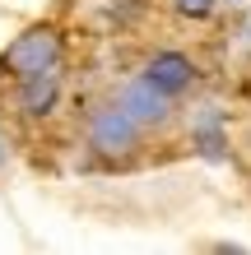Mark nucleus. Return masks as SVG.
<instances>
[{
    "mask_svg": "<svg viewBox=\"0 0 251 255\" xmlns=\"http://www.w3.org/2000/svg\"><path fill=\"white\" fill-rule=\"evenodd\" d=\"M116 102L135 116V121L144 126V130H163L168 121H172V102L177 98H168L163 88H154L149 79H130V84H121V93H116Z\"/></svg>",
    "mask_w": 251,
    "mask_h": 255,
    "instance_id": "obj_4",
    "label": "nucleus"
},
{
    "mask_svg": "<svg viewBox=\"0 0 251 255\" xmlns=\"http://www.w3.org/2000/svg\"><path fill=\"white\" fill-rule=\"evenodd\" d=\"M0 162H5V148H0Z\"/></svg>",
    "mask_w": 251,
    "mask_h": 255,
    "instance_id": "obj_7",
    "label": "nucleus"
},
{
    "mask_svg": "<svg viewBox=\"0 0 251 255\" xmlns=\"http://www.w3.org/2000/svg\"><path fill=\"white\" fill-rule=\"evenodd\" d=\"M140 144H144V126L121 102H102L88 112V148L98 158H130Z\"/></svg>",
    "mask_w": 251,
    "mask_h": 255,
    "instance_id": "obj_1",
    "label": "nucleus"
},
{
    "mask_svg": "<svg viewBox=\"0 0 251 255\" xmlns=\"http://www.w3.org/2000/svg\"><path fill=\"white\" fill-rule=\"evenodd\" d=\"M140 74H144L154 88H163L168 98H182V93H191V88L200 84V65L191 61L186 51H172V47H168V51H154L149 61H144Z\"/></svg>",
    "mask_w": 251,
    "mask_h": 255,
    "instance_id": "obj_3",
    "label": "nucleus"
},
{
    "mask_svg": "<svg viewBox=\"0 0 251 255\" xmlns=\"http://www.w3.org/2000/svg\"><path fill=\"white\" fill-rule=\"evenodd\" d=\"M23 116H47L56 112V102H61V74L56 70H37V74H23L19 79V93H14Z\"/></svg>",
    "mask_w": 251,
    "mask_h": 255,
    "instance_id": "obj_5",
    "label": "nucleus"
},
{
    "mask_svg": "<svg viewBox=\"0 0 251 255\" xmlns=\"http://www.w3.org/2000/svg\"><path fill=\"white\" fill-rule=\"evenodd\" d=\"M56 61H61V37H56V28H28V33H19L5 47L0 70L14 74V79H23V74H37V70H56Z\"/></svg>",
    "mask_w": 251,
    "mask_h": 255,
    "instance_id": "obj_2",
    "label": "nucleus"
},
{
    "mask_svg": "<svg viewBox=\"0 0 251 255\" xmlns=\"http://www.w3.org/2000/svg\"><path fill=\"white\" fill-rule=\"evenodd\" d=\"M172 9L182 14V19H191V23H200V19H210V14L219 9V0H172Z\"/></svg>",
    "mask_w": 251,
    "mask_h": 255,
    "instance_id": "obj_6",
    "label": "nucleus"
}]
</instances>
